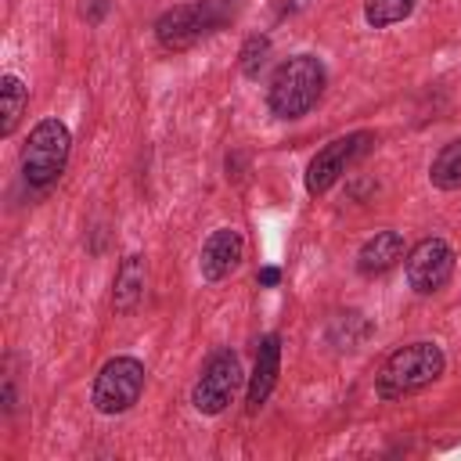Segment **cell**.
Returning <instances> with one entry per match:
<instances>
[{"label":"cell","instance_id":"1","mask_svg":"<svg viewBox=\"0 0 461 461\" xmlns=\"http://www.w3.org/2000/svg\"><path fill=\"white\" fill-rule=\"evenodd\" d=\"M324 79H328V72H324L321 58H313V54H295V58L281 61L274 68V76H270V86H267L270 112L277 119H299V115H306L321 101Z\"/></svg>","mask_w":461,"mask_h":461},{"label":"cell","instance_id":"2","mask_svg":"<svg viewBox=\"0 0 461 461\" xmlns=\"http://www.w3.org/2000/svg\"><path fill=\"white\" fill-rule=\"evenodd\" d=\"M443 367H447V360H443V349L436 342L400 346L396 353L385 357V364L378 371V396L396 400V396H407L414 389H425L429 382H436L443 375Z\"/></svg>","mask_w":461,"mask_h":461},{"label":"cell","instance_id":"3","mask_svg":"<svg viewBox=\"0 0 461 461\" xmlns=\"http://www.w3.org/2000/svg\"><path fill=\"white\" fill-rule=\"evenodd\" d=\"M68 148H72V137H68V126L61 119H40L25 140V151H22V176L29 187H50L65 162H68Z\"/></svg>","mask_w":461,"mask_h":461},{"label":"cell","instance_id":"4","mask_svg":"<svg viewBox=\"0 0 461 461\" xmlns=\"http://www.w3.org/2000/svg\"><path fill=\"white\" fill-rule=\"evenodd\" d=\"M144 364L137 357H112L97 378H94V389H90V400L101 414H122L130 411L140 393H144Z\"/></svg>","mask_w":461,"mask_h":461},{"label":"cell","instance_id":"5","mask_svg":"<svg viewBox=\"0 0 461 461\" xmlns=\"http://www.w3.org/2000/svg\"><path fill=\"white\" fill-rule=\"evenodd\" d=\"M238 385H241V360L230 349H220L202 367V375L191 389V403H194L198 414H220L234 400Z\"/></svg>","mask_w":461,"mask_h":461},{"label":"cell","instance_id":"6","mask_svg":"<svg viewBox=\"0 0 461 461\" xmlns=\"http://www.w3.org/2000/svg\"><path fill=\"white\" fill-rule=\"evenodd\" d=\"M371 140H375L371 133H349V137H339V140L324 144V148L310 158V166H306V191H310V194H324V191L346 173V166H349L357 155L367 151Z\"/></svg>","mask_w":461,"mask_h":461},{"label":"cell","instance_id":"7","mask_svg":"<svg viewBox=\"0 0 461 461\" xmlns=\"http://www.w3.org/2000/svg\"><path fill=\"white\" fill-rule=\"evenodd\" d=\"M454 274V252L443 238H421L411 252H407V281L414 292L429 295L439 292Z\"/></svg>","mask_w":461,"mask_h":461},{"label":"cell","instance_id":"8","mask_svg":"<svg viewBox=\"0 0 461 461\" xmlns=\"http://www.w3.org/2000/svg\"><path fill=\"white\" fill-rule=\"evenodd\" d=\"M205 32H212L202 4H180L173 11H166L158 22H155V36L166 50H187L194 40H202Z\"/></svg>","mask_w":461,"mask_h":461},{"label":"cell","instance_id":"9","mask_svg":"<svg viewBox=\"0 0 461 461\" xmlns=\"http://www.w3.org/2000/svg\"><path fill=\"white\" fill-rule=\"evenodd\" d=\"M241 256H245V238H241L234 227H220V230H212V234L205 238V245H202V259H198L202 277H205V281H223L227 274L238 270Z\"/></svg>","mask_w":461,"mask_h":461},{"label":"cell","instance_id":"10","mask_svg":"<svg viewBox=\"0 0 461 461\" xmlns=\"http://www.w3.org/2000/svg\"><path fill=\"white\" fill-rule=\"evenodd\" d=\"M277 367H281V342H277V335H263L259 353H256V367L249 375V411L267 403V396L277 382Z\"/></svg>","mask_w":461,"mask_h":461},{"label":"cell","instance_id":"11","mask_svg":"<svg viewBox=\"0 0 461 461\" xmlns=\"http://www.w3.org/2000/svg\"><path fill=\"white\" fill-rule=\"evenodd\" d=\"M400 259H403V238H400L396 230H378V234H371V238L360 245V252H357V270L371 277V274L393 270Z\"/></svg>","mask_w":461,"mask_h":461},{"label":"cell","instance_id":"12","mask_svg":"<svg viewBox=\"0 0 461 461\" xmlns=\"http://www.w3.org/2000/svg\"><path fill=\"white\" fill-rule=\"evenodd\" d=\"M144 299V256H126L119 274H115V292L112 303L119 313H130Z\"/></svg>","mask_w":461,"mask_h":461},{"label":"cell","instance_id":"13","mask_svg":"<svg viewBox=\"0 0 461 461\" xmlns=\"http://www.w3.org/2000/svg\"><path fill=\"white\" fill-rule=\"evenodd\" d=\"M0 101H4V119H0V137H11L14 133V126H18V119H22V112H25V104H29V90H25V83L18 79V76H4L0 79Z\"/></svg>","mask_w":461,"mask_h":461},{"label":"cell","instance_id":"14","mask_svg":"<svg viewBox=\"0 0 461 461\" xmlns=\"http://www.w3.org/2000/svg\"><path fill=\"white\" fill-rule=\"evenodd\" d=\"M429 180L439 191H461V137L450 140V144H443V151L432 158Z\"/></svg>","mask_w":461,"mask_h":461},{"label":"cell","instance_id":"15","mask_svg":"<svg viewBox=\"0 0 461 461\" xmlns=\"http://www.w3.org/2000/svg\"><path fill=\"white\" fill-rule=\"evenodd\" d=\"M414 4L418 0H364V18L371 29H385V25L403 22L414 11Z\"/></svg>","mask_w":461,"mask_h":461},{"label":"cell","instance_id":"16","mask_svg":"<svg viewBox=\"0 0 461 461\" xmlns=\"http://www.w3.org/2000/svg\"><path fill=\"white\" fill-rule=\"evenodd\" d=\"M267 54H270V40L267 36H249L245 47H241V72L249 79H256L263 72V65H267Z\"/></svg>","mask_w":461,"mask_h":461},{"label":"cell","instance_id":"17","mask_svg":"<svg viewBox=\"0 0 461 461\" xmlns=\"http://www.w3.org/2000/svg\"><path fill=\"white\" fill-rule=\"evenodd\" d=\"M104 11H108V0H83V14H86V22H101Z\"/></svg>","mask_w":461,"mask_h":461},{"label":"cell","instance_id":"18","mask_svg":"<svg viewBox=\"0 0 461 461\" xmlns=\"http://www.w3.org/2000/svg\"><path fill=\"white\" fill-rule=\"evenodd\" d=\"M259 281H263V285H277V270H274V267H270V270H263V274H259Z\"/></svg>","mask_w":461,"mask_h":461}]
</instances>
